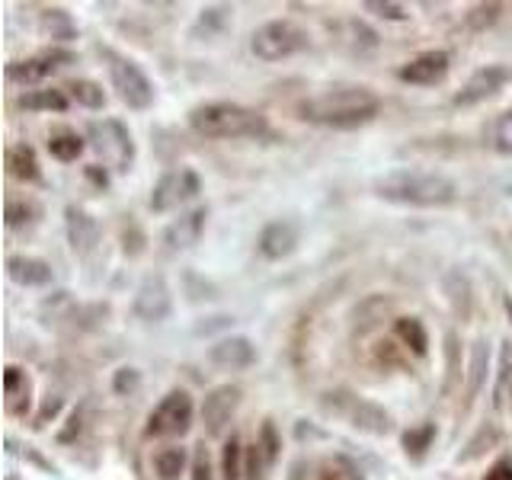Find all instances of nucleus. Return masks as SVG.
Here are the masks:
<instances>
[{"instance_id":"nucleus-8","label":"nucleus","mask_w":512,"mask_h":480,"mask_svg":"<svg viewBox=\"0 0 512 480\" xmlns=\"http://www.w3.org/2000/svg\"><path fill=\"white\" fill-rule=\"evenodd\" d=\"M192 397L186 391H170L148 416V436H186L192 426Z\"/></svg>"},{"instance_id":"nucleus-37","label":"nucleus","mask_w":512,"mask_h":480,"mask_svg":"<svg viewBox=\"0 0 512 480\" xmlns=\"http://www.w3.org/2000/svg\"><path fill=\"white\" fill-rule=\"evenodd\" d=\"M484 480H512V458H509V455L496 458V461L490 464V471H487Z\"/></svg>"},{"instance_id":"nucleus-33","label":"nucleus","mask_w":512,"mask_h":480,"mask_svg":"<svg viewBox=\"0 0 512 480\" xmlns=\"http://www.w3.org/2000/svg\"><path fill=\"white\" fill-rule=\"evenodd\" d=\"M39 208L32 202H20V199H10L7 202V228H23V224L36 221Z\"/></svg>"},{"instance_id":"nucleus-12","label":"nucleus","mask_w":512,"mask_h":480,"mask_svg":"<svg viewBox=\"0 0 512 480\" xmlns=\"http://www.w3.org/2000/svg\"><path fill=\"white\" fill-rule=\"evenodd\" d=\"M448 68H452V58H448V52H442V48H436V52H423L413 61H407L404 68L397 71V77L413 87H436L448 77Z\"/></svg>"},{"instance_id":"nucleus-7","label":"nucleus","mask_w":512,"mask_h":480,"mask_svg":"<svg viewBox=\"0 0 512 480\" xmlns=\"http://www.w3.org/2000/svg\"><path fill=\"white\" fill-rule=\"evenodd\" d=\"M202 192V180L196 170L189 167H180V170H170L157 180L154 192H151V208L154 212H176V208H183L186 202H192Z\"/></svg>"},{"instance_id":"nucleus-39","label":"nucleus","mask_w":512,"mask_h":480,"mask_svg":"<svg viewBox=\"0 0 512 480\" xmlns=\"http://www.w3.org/2000/svg\"><path fill=\"white\" fill-rule=\"evenodd\" d=\"M506 314H509V320H512V295L506 298Z\"/></svg>"},{"instance_id":"nucleus-40","label":"nucleus","mask_w":512,"mask_h":480,"mask_svg":"<svg viewBox=\"0 0 512 480\" xmlns=\"http://www.w3.org/2000/svg\"><path fill=\"white\" fill-rule=\"evenodd\" d=\"M324 480H336V477H333V474H327V477H324Z\"/></svg>"},{"instance_id":"nucleus-9","label":"nucleus","mask_w":512,"mask_h":480,"mask_svg":"<svg viewBox=\"0 0 512 480\" xmlns=\"http://www.w3.org/2000/svg\"><path fill=\"white\" fill-rule=\"evenodd\" d=\"M132 311L138 320L144 324H160V320H167L173 314V295H170V285L164 276H148L135 292V301H132Z\"/></svg>"},{"instance_id":"nucleus-34","label":"nucleus","mask_w":512,"mask_h":480,"mask_svg":"<svg viewBox=\"0 0 512 480\" xmlns=\"http://www.w3.org/2000/svg\"><path fill=\"white\" fill-rule=\"evenodd\" d=\"M362 7L368 13L381 16V20H391V23H400V20H407V16H410L404 4H391V0H365Z\"/></svg>"},{"instance_id":"nucleus-36","label":"nucleus","mask_w":512,"mask_h":480,"mask_svg":"<svg viewBox=\"0 0 512 480\" xmlns=\"http://www.w3.org/2000/svg\"><path fill=\"white\" fill-rule=\"evenodd\" d=\"M192 480H212V461H208L205 445H199L196 458H192Z\"/></svg>"},{"instance_id":"nucleus-18","label":"nucleus","mask_w":512,"mask_h":480,"mask_svg":"<svg viewBox=\"0 0 512 480\" xmlns=\"http://www.w3.org/2000/svg\"><path fill=\"white\" fill-rule=\"evenodd\" d=\"M7 276L23 288H45V285H52L55 272L45 260H39V256H10Z\"/></svg>"},{"instance_id":"nucleus-21","label":"nucleus","mask_w":512,"mask_h":480,"mask_svg":"<svg viewBox=\"0 0 512 480\" xmlns=\"http://www.w3.org/2000/svg\"><path fill=\"white\" fill-rule=\"evenodd\" d=\"M4 391H7V410L10 413H26V407H29V378H26L23 368L7 365Z\"/></svg>"},{"instance_id":"nucleus-3","label":"nucleus","mask_w":512,"mask_h":480,"mask_svg":"<svg viewBox=\"0 0 512 480\" xmlns=\"http://www.w3.org/2000/svg\"><path fill=\"white\" fill-rule=\"evenodd\" d=\"M192 132L202 138L228 141V138H266L269 122L263 112L240 103H199L189 112Z\"/></svg>"},{"instance_id":"nucleus-26","label":"nucleus","mask_w":512,"mask_h":480,"mask_svg":"<svg viewBox=\"0 0 512 480\" xmlns=\"http://www.w3.org/2000/svg\"><path fill=\"white\" fill-rule=\"evenodd\" d=\"M512 407V343L500 349V378H496V407Z\"/></svg>"},{"instance_id":"nucleus-24","label":"nucleus","mask_w":512,"mask_h":480,"mask_svg":"<svg viewBox=\"0 0 512 480\" xmlns=\"http://www.w3.org/2000/svg\"><path fill=\"white\" fill-rule=\"evenodd\" d=\"M154 468H157L160 480H176L186 468V448H180V445L160 448V452L154 455Z\"/></svg>"},{"instance_id":"nucleus-15","label":"nucleus","mask_w":512,"mask_h":480,"mask_svg":"<svg viewBox=\"0 0 512 480\" xmlns=\"http://www.w3.org/2000/svg\"><path fill=\"white\" fill-rule=\"evenodd\" d=\"M205 221H208V208H192V212L180 215L164 231V244L170 250H189V247H196L202 231H205Z\"/></svg>"},{"instance_id":"nucleus-16","label":"nucleus","mask_w":512,"mask_h":480,"mask_svg":"<svg viewBox=\"0 0 512 480\" xmlns=\"http://www.w3.org/2000/svg\"><path fill=\"white\" fill-rule=\"evenodd\" d=\"M298 224L295 221H269L263 234H260V253L266 256V260H282V256H288L295 247H298Z\"/></svg>"},{"instance_id":"nucleus-14","label":"nucleus","mask_w":512,"mask_h":480,"mask_svg":"<svg viewBox=\"0 0 512 480\" xmlns=\"http://www.w3.org/2000/svg\"><path fill=\"white\" fill-rule=\"evenodd\" d=\"M208 362L221 372H244L256 362V346L247 336H224L215 346H208Z\"/></svg>"},{"instance_id":"nucleus-10","label":"nucleus","mask_w":512,"mask_h":480,"mask_svg":"<svg viewBox=\"0 0 512 480\" xmlns=\"http://www.w3.org/2000/svg\"><path fill=\"white\" fill-rule=\"evenodd\" d=\"M330 407H336V413L346 416L349 426H356L362 432H372V436H384V432H391V413L381 410L378 404H372V400L336 394V400Z\"/></svg>"},{"instance_id":"nucleus-27","label":"nucleus","mask_w":512,"mask_h":480,"mask_svg":"<svg viewBox=\"0 0 512 480\" xmlns=\"http://www.w3.org/2000/svg\"><path fill=\"white\" fill-rule=\"evenodd\" d=\"M244 474V448H240V439L231 436L221 448V477L224 480H240Z\"/></svg>"},{"instance_id":"nucleus-2","label":"nucleus","mask_w":512,"mask_h":480,"mask_svg":"<svg viewBox=\"0 0 512 480\" xmlns=\"http://www.w3.org/2000/svg\"><path fill=\"white\" fill-rule=\"evenodd\" d=\"M381 100L375 93H368L362 87H343V90H327L320 96L298 103V116L327 125V128H356L365 125L378 116Z\"/></svg>"},{"instance_id":"nucleus-6","label":"nucleus","mask_w":512,"mask_h":480,"mask_svg":"<svg viewBox=\"0 0 512 480\" xmlns=\"http://www.w3.org/2000/svg\"><path fill=\"white\" fill-rule=\"evenodd\" d=\"M304 45H308V36H304L301 26H295L292 20H272V23H266V26H260L253 32L250 52L260 61L272 64V61L298 55Z\"/></svg>"},{"instance_id":"nucleus-5","label":"nucleus","mask_w":512,"mask_h":480,"mask_svg":"<svg viewBox=\"0 0 512 480\" xmlns=\"http://www.w3.org/2000/svg\"><path fill=\"white\" fill-rule=\"evenodd\" d=\"M106 55V68H109V80H112V90L119 93V100L128 106V109H151L154 103V84L148 80L138 64L132 58H122L116 52H103Z\"/></svg>"},{"instance_id":"nucleus-32","label":"nucleus","mask_w":512,"mask_h":480,"mask_svg":"<svg viewBox=\"0 0 512 480\" xmlns=\"http://www.w3.org/2000/svg\"><path fill=\"white\" fill-rule=\"evenodd\" d=\"M256 448H260V455H263V464H266V468H269V464H276L282 442H279L276 426H272L269 420H266L263 429H260V439H256Z\"/></svg>"},{"instance_id":"nucleus-25","label":"nucleus","mask_w":512,"mask_h":480,"mask_svg":"<svg viewBox=\"0 0 512 480\" xmlns=\"http://www.w3.org/2000/svg\"><path fill=\"white\" fill-rule=\"evenodd\" d=\"M48 151H52V157L61 160V164H74V160L84 154V138L74 132H58L48 141Z\"/></svg>"},{"instance_id":"nucleus-38","label":"nucleus","mask_w":512,"mask_h":480,"mask_svg":"<svg viewBox=\"0 0 512 480\" xmlns=\"http://www.w3.org/2000/svg\"><path fill=\"white\" fill-rule=\"evenodd\" d=\"M135 388H138V372H135V368H119V372H116V391L128 394V391H135Z\"/></svg>"},{"instance_id":"nucleus-30","label":"nucleus","mask_w":512,"mask_h":480,"mask_svg":"<svg viewBox=\"0 0 512 480\" xmlns=\"http://www.w3.org/2000/svg\"><path fill=\"white\" fill-rule=\"evenodd\" d=\"M484 375H487V343L477 340L474 343V356H471V375H468V400L477 397L480 384H484Z\"/></svg>"},{"instance_id":"nucleus-19","label":"nucleus","mask_w":512,"mask_h":480,"mask_svg":"<svg viewBox=\"0 0 512 480\" xmlns=\"http://www.w3.org/2000/svg\"><path fill=\"white\" fill-rule=\"evenodd\" d=\"M58 61H71V55H58V52H52V55L29 58V61H13L10 68H7V77L13 80V84H26V87L42 84V80H45L48 74H55V68H61Z\"/></svg>"},{"instance_id":"nucleus-35","label":"nucleus","mask_w":512,"mask_h":480,"mask_svg":"<svg viewBox=\"0 0 512 480\" xmlns=\"http://www.w3.org/2000/svg\"><path fill=\"white\" fill-rule=\"evenodd\" d=\"M432 436H436V426H432V423H426V426H420V429L404 432V445H407V452H413V458H420V455L426 452V448H429Z\"/></svg>"},{"instance_id":"nucleus-1","label":"nucleus","mask_w":512,"mask_h":480,"mask_svg":"<svg viewBox=\"0 0 512 480\" xmlns=\"http://www.w3.org/2000/svg\"><path fill=\"white\" fill-rule=\"evenodd\" d=\"M375 192L384 202L410 208H442L458 199V186L442 173L429 170H391L375 180Z\"/></svg>"},{"instance_id":"nucleus-4","label":"nucleus","mask_w":512,"mask_h":480,"mask_svg":"<svg viewBox=\"0 0 512 480\" xmlns=\"http://www.w3.org/2000/svg\"><path fill=\"white\" fill-rule=\"evenodd\" d=\"M87 141H90V148L100 154L116 173H128V170H132V164H135V141H132L128 128L119 119L90 122Z\"/></svg>"},{"instance_id":"nucleus-31","label":"nucleus","mask_w":512,"mask_h":480,"mask_svg":"<svg viewBox=\"0 0 512 480\" xmlns=\"http://www.w3.org/2000/svg\"><path fill=\"white\" fill-rule=\"evenodd\" d=\"M490 144H493V151H496V154L512 157V109H506L503 116L493 122Z\"/></svg>"},{"instance_id":"nucleus-28","label":"nucleus","mask_w":512,"mask_h":480,"mask_svg":"<svg viewBox=\"0 0 512 480\" xmlns=\"http://www.w3.org/2000/svg\"><path fill=\"white\" fill-rule=\"evenodd\" d=\"M42 32L52 39H74L77 36V26L71 23V16L64 10H45L42 13Z\"/></svg>"},{"instance_id":"nucleus-11","label":"nucleus","mask_w":512,"mask_h":480,"mask_svg":"<svg viewBox=\"0 0 512 480\" xmlns=\"http://www.w3.org/2000/svg\"><path fill=\"white\" fill-rule=\"evenodd\" d=\"M509 68H503V64H487V68H477L468 84H464L458 93H455V106H477L490 100V96L500 93L506 84H509Z\"/></svg>"},{"instance_id":"nucleus-22","label":"nucleus","mask_w":512,"mask_h":480,"mask_svg":"<svg viewBox=\"0 0 512 480\" xmlns=\"http://www.w3.org/2000/svg\"><path fill=\"white\" fill-rule=\"evenodd\" d=\"M394 333L407 349H413V356H426L429 352V333L420 317H400L394 324Z\"/></svg>"},{"instance_id":"nucleus-29","label":"nucleus","mask_w":512,"mask_h":480,"mask_svg":"<svg viewBox=\"0 0 512 480\" xmlns=\"http://www.w3.org/2000/svg\"><path fill=\"white\" fill-rule=\"evenodd\" d=\"M68 90L74 96V103L84 106V109H103L106 106V93L100 84H93V80H77V84H71Z\"/></svg>"},{"instance_id":"nucleus-20","label":"nucleus","mask_w":512,"mask_h":480,"mask_svg":"<svg viewBox=\"0 0 512 480\" xmlns=\"http://www.w3.org/2000/svg\"><path fill=\"white\" fill-rule=\"evenodd\" d=\"M7 167L16 180L23 183H39L42 173H39V160H36V151L29 148V144H13L7 151Z\"/></svg>"},{"instance_id":"nucleus-23","label":"nucleus","mask_w":512,"mask_h":480,"mask_svg":"<svg viewBox=\"0 0 512 480\" xmlns=\"http://www.w3.org/2000/svg\"><path fill=\"white\" fill-rule=\"evenodd\" d=\"M16 106L26 112H64L68 96H64V90H29L16 100Z\"/></svg>"},{"instance_id":"nucleus-17","label":"nucleus","mask_w":512,"mask_h":480,"mask_svg":"<svg viewBox=\"0 0 512 480\" xmlns=\"http://www.w3.org/2000/svg\"><path fill=\"white\" fill-rule=\"evenodd\" d=\"M64 228H68V240H71L74 253H90L96 237H100V224H96V218L77 205L64 208Z\"/></svg>"},{"instance_id":"nucleus-13","label":"nucleus","mask_w":512,"mask_h":480,"mask_svg":"<svg viewBox=\"0 0 512 480\" xmlns=\"http://www.w3.org/2000/svg\"><path fill=\"white\" fill-rule=\"evenodd\" d=\"M237 407H240V388H234V384H221V388L208 394L202 404V423L208 429V436H224Z\"/></svg>"}]
</instances>
